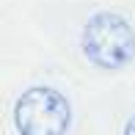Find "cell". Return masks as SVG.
I'll return each mask as SVG.
<instances>
[{"label":"cell","mask_w":135,"mask_h":135,"mask_svg":"<svg viewBox=\"0 0 135 135\" xmlns=\"http://www.w3.org/2000/svg\"><path fill=\"white\" fill-rule=\"evenodd\" d=\"M14 124L20 135H66L69 102L58 88L50 85L28 88L14 108Z\"/></svg>","instance_id":"cell-2"},{"label":"cell","mask_w":135,"mask_h":135,"mask_svg":"<svg viewBox=\"0 0 135 135\" xmlns=\"http://www.w3.org/2000/svg\"><path fill=\"white\" fill-rule=\"evenodd\" d=\"M124 135H135V116L130 119V124H127V132H124Z\"/></svg>","instance_id":"cell-3"},{"label":"cell","mask_w":135,"mask_h":135,"mask_svg":"<svg viewBox=\"0 0 135 135\" xmlns=\"http://www.w3.org/2000/svg\"><path fill=\"white\" fill-rule=\"evenodd\" d=\"M75 50L91 72L119 75L135 66V17L119 6H97L77 28Z\"/></svg>","instance_id":"cell-1"}]
</instances>
